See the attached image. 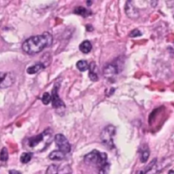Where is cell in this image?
<instances>
[{
  "label": "cell",
  "mask_w": 174,
  "mask_h": 174,
  "mask_svg": "<svg viewBox=\"0 0 174 174\" xmlns=\"http://www.w3.org/2000/svg\"><path fill=\"white\" fill-rule=\"evenodd\" d=\"M53 42V37L49 33L34 36L26 39L22 44V50L28 54H35L43 51L46 47L50 46Z\"/></svg>",
  "instance_id": "6da1fadb"
},
{
  "label": "cell",
  "mask_w": 174,
  "mask_h": 174,
  "mask_svg": "<svg viewBox=\"0 0 174 174\" xmlns=\"http://www.w3.org/2000/svg\"><path fill=\"white\" fill-rule=\"evenodd\" d=\"M53 139V132L48 128L42 133L29 138L26 141V147L31 152H40L44 150L50 145Z\"/></svg>",
  "instance_id": "7a4b0ae2"
},
{
  "label": "cell",
  "mask_w": 174,
  "mask_h": 174,
  "mask_svg": "<svg viewBox=\"0 0 174 174\" xmlns=\"http://www.w3.org/2000/svg\"><path fill=\"white\" fill-rule=\"evenodd\" d=\"M84 161L88 164L94 165L95 167H98L99 169L109 164L107 154L103 152H99L96 150L85 155Z\"/></svg>",
  "instance_id": "3957f363"
},
{
  "label": "cell",
  "mask_w": 174,
  "mask_h": 174,
  "mask_svg": "<svg viewBox=\"0 0 174 174\" xmlns=\"http://www.w3.org/2000/svg\"><path fill=\"white\" fill-rule=\"evenodd\" d=\"M51 101H52L53 107L55 109L56 112L59 115H63L65 112V110H66V105L58 94V87L57 86H55L53 89Z\"/></svg>",
  "instance_id": "277c9868"
},
{
  "label": "cell",
  "mask_w": 174,
  "mask_h": 174,
  "mask_svg": "<svg viewBox=\"0 0 174 174\" xmlns=\"http://www.w3.org/2000/svg\"><path fill=\"white\" fill-rule=\"evenodd\" d=\"M115 128L111 125H110L104 128V130L102 131L100 134V138H101L103 144L109 148H112L114 145H113V136L115 135Z\"/></svg>",
  "instance_id": "5b68a950"
},
{
  "label": "cell",
  "mask_w": 174,
  "mask_h": 174,
  "mask_svg": "<svg viewBox=\"0 0 174 174\" xmlns=\"http://www.w3.org/2000/svg\"><path fill=\"white\" fill-rule=\"evenodd\" d=\"M54 142H55L56 146L58 147V150L61 151L63 153H69L71 151V145L69 141L66 139V138L63 134H56L54 136Z\"/></svg>",
  "instance_id": "8992f818"
},
{
  "label": "cell",
  "mask_w": 174,
  "mask_h": 174,
  "mask_svg": "<svg viewBox=\"0 0 174 174\" xmlns=\"http://www.w3.org/2000/svg\"><path fill=\"white\" fill-rule=\"evenodd\" d=\"M15 81V76L11 72H0V89H6L13 84Z\"/></svg>",
  "instance_id": "52a82bcc"
},
{
  "label": "cell",
  "mask_w": 174,
  "mask_h": 174,
  "mask_svg": "<svg viewBox=\"0 0 174 174\" xmlns=\"http://www.w3.org/2000/svg\"><path fill=\"white\" fill-rule=\"evenodd\" d=\"M71 172V168L69 166H65L64 167H59L56 165H51L47 169L46 174H69Z\"/></svg>",
  "instance_id": "ba28073f"
},
{
  "label": "cell",
  "mask_w": 174,
  "mask_h": 174,
  "mask_svg": "<svg viewBox=\"0 0 174 174\" xmlns=\"http://www.w3.org/2000/svg\"><path fill=\"white\" fill-rule=\"evenodd\" d=\"M125 10H126V13L128 15V16L130 17L131 19L136 20L139 16L138 10H137V8L135 7V5L133 4V2H128L127 3Z\"/></svg>",
  "instance_id": "9c48e42d"
},
{
  "label": "cell",
  "mask_w": 174,
  "mask_h": 174,
  "mask_svg": "<svg viewBox=\"0 0 174 174\" xmlns=\"http://www.w3.org/2000/svg\"><path fill=\"white\" fill-rule=\"evenodd\" d=\"M117 73H118V72H117L116 66H114V65H111V64H110L107 66H105V69H104V75L106 77H108V78L114 76Z\"/></svg>",
  "instance_id": "30bf717a"
},
{
  "label": "cell",
  "mask_w": 174,
  "mask_h": 174,
  "mask_svg": "<svg viewBox=\"0 0 174 174\" xmlns=\"http://www.w3.org/2000/svg\"><path fill=\"white\" fill-rule=\"evenodd\" d=\"M45 68V65H43V63H38V64H36L33 66H30L29 68H27L26 70V72L28 74H36V73L39 72L42 70H43Z\"/></svg>",
  "instance_id": "8fae6325"
},
{
  "label": "cell",
  "mask_w": 174,
  "mask_h": 174,
  "mask_svg": "<svg viewBox=\"0 0 174 174\" xmlns=\"http://www.w3.org/2000/svg\"><path fill=\"white\" fill-rule=\"evenodd\" d=\"M74 13L76 14V15H81L82 17H88L89 15H91L92 12L87 8H84L82 6H77L76 7V9L74 10Z\"/></svg>",
  "instance_id": "7c38bea8"
},
{
  "label": "cell",
  "mask_w": 174,
  "mask_h": 174,
  "mask_svg": "<svg viewBox=\"0 0 174 174\" xmlns=\"http://www.w3.org/2000/svg\"><path fill=\"white\" fill-rule=\"evenodd\" d=\"M149 156H150V150H149V147L147 145H144L141 148V150H140V161H141L143 163L147 162Z\"/></svg>",
  "instance_id": "4fadbf2b"
},
{
  "label": "cell",
  "mask_w": 174,
  "mask_h": 174,
  "mask_svg": "<svg viewBox=\"0 0 174 174\" xmlns=\"http://www.w3.org/2000/svg\"><path fill=\"white\" fill-rule=\"evenodd\" d=\"M66 154L59 150H54L51 152L49 155V158L52 161H61L65 158Z\"/></svg>",
  "instance_id": "5bb4252c"
},
{
  "label": "cell",
  "mask_w": 174,
  "mask_h": 174,
  "mask_svg": "<svg viewBox=\"0 0 174 174\" xmlns=\"http://www.w3.org/2000/svg\"><path fill=\"white\" fill-rule=\"evenodd\" d=\"M79 50L83 54H88L92 50V44L89 41H83L80 45H79Z\"/></svg>",
  "instance_id": "9a60e30c"
},
{
  "label": "cell",
  "mask_w": 174,
  "mask_h": 174,
  "mask_svg": "<svg viewBox=\"0 0 174 174\" xmlns=\"http://www.w3.org/2000/svg\"><path fill=\"white\" fill-rule=\"evenodd\" d=\"M94 68H95V63L92 62L89 65V78H90V80L93 81V82H96V81H98V79H99L97 73L94 72Z\"/></svg>",
  "instance_id": "2e32d148"
},
{
  "label": "cell",
  "mask_w": 174,
  "mask_h": 174,
  "mask_svg": "<svg viewBox=\"0 0 174 174\" xmlns=\"http://www.w3.org/2000/svg\"><path fill=\"white\" fill-rule=\"evenodd\" d=\"M76 68L80 71V72H86L87 70L89 69V63L86 60H80L76 63Z\"/></svg>",
  "instance_id": "e0dca14e"
},
{
  "label": "cell",
  "mask_w": 174,
  "mask_h": 174,
  "mask_svg": "<svg viewBox=\"0 0 174 174\" xmlns=\"http://www.w3.org/2000/svg\"><path fill=\"white\" fill-rule=\"evenodd\" d=\"M20 162L23 163V164H26V163H28L31 160H32V153H29V152H25L23 154L20 155Z\"/></svg>",
  "instance_id": "ac0fdd59"
},
{
  "label": "cell",
  "mask_w": 174,
  "mask_h": 174,
  "mask_svg": "<svg viewBox=\"0 0 174 174\" xmlns=\"http://www.w3.org/2000/svg\"><path fill=\"white\" fill-rule=\"evenodd\" d=\"M9 158V153L7 150L6 148H3V150H1L0 153V160L3 161H6Z\"/></svg>",
  "instance_id": "d6986e66"
},
{
  "label": "cell",
  "mask_w": 174,
  "mask_h": 174,
  "mask_svg": "<svg viewBox=\"0 0 174 174\" xmlns=\"http://www.w3.org/2000/svg\"><path fill=\"white\" fill-rule=\"evenodd\" d=\"M42 101L44 105H49L51 102V95L49 93H44L42 97Z\"/></svg>",
  "instance_id": "ffe728a7"
},
{
  "label": "cell",
  "mask_w": 174,
  "mask_h": 174,
  "mask_svg": "<svg viewBox=\"0 0 174 174\" xmlns=\"http://www.w3.org/2000/svg\"><path fill=\"white\" fill-rule=\"evenodd\" d=\"M109 171H110V164L106 165L103 167L99 168V174H108Z\"/></svg>",
  "instance_id": "44dd1931"
},
{
  "label": "cell",
  "mask_w": 174,
  "mask_h": 174,
  "mask_svg": "<svg viewBox=\"0 0 174 174\" xmlns=\"http://www.w3.org/2000/svg\"><path fill=\"white\" fill-rule=\"evenodd\" d=\"M142 35L141 32H139L138 29H135L133 31H132L130 34H129V37H140Z\"/></svg>",
  "instance_id": "7402d4cb"
},
{
  "label": "cell",
  "mask_w": 174,
  "mask_h": 174,
  "mask_svg": "<svg viewBox=\"0 0 174 174\" xmlns=\"http://www.w3.org/2000/svg\"><path fill=\"white\" fill-rule=\"evenodd\" d=\"M10 174H21L20 172L16 171V170H10Z\"/></svg>",
  "instance_id": "603a6c76"
},
{
  "label": "cell",
  "mask_w": 174,
  "mask_h": 174,
  "mask_svg": "<svg viewBox=\"0 0 174 174\" xmlns=\"http://www.w3.org/2000/svg\"><path fill=\"white\" fill-rule=\"evenodd\" d=\"M90 27H92V26H91V25H87V26H86V28H87V30H88V31H92V28H90Z\"/></svg>",
  "instance_id": "cb8c5ba5"
},
{
  "label": "cell",
  "mask_w": 174,
  "mask_h": 174,
  "mask_svg": "<svg viewBox=\"0 0 174 174\" xmlns=\"http://www.w3.org/2000/svg\"><path fill=\"white\" fill-rule=\"evenodd\" d=\"M168 174H174V170H171V171H169Z\"/></svg>",
  "instance_id": "d4e9b609"
},
{
  "label": "cell",
  "mask_w": 174,
  "mask_h": 174,
  "mask_svg": "<svg viewBox=\"0 0 174 174\" xmlns=\"http://www.w3.org/2000/svg\"><path fill=\"white\" fill-rule=\"evenodd\" d=\"M173 19H174V16H173Z\"/></svg>",
  "instance_id": "484cf974"
}]
</instances>
